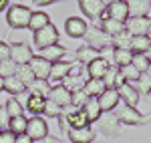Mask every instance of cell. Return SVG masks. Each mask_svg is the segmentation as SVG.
I'll return each mask as SVG.
<instances>
[{
	"label": "cell",
	"instance_id": "5b68a950",
	"mask_svg": "<svg viewBox=\"0 0 151 143\" xmlns=\"http://www.w3.org/2000/svg\"><path fill=\"white\" fill-rule=\"evenodd\" d=\"M87 81H89V77H87L85 67H83V65H75V67H73V71L63 79V83H60V85H63L67 91L75 93V91H83V87H85Z\"/></svg>",
	"mask_w": 151,
	"mask_h": 143
},
{
	"label": "cell",
	"instance_id": "7a4b0ae2",
	"mask_svg": "<svg viewBox=\"0 0 151 143\" xmlns=\"http://www.w3.org/2000/svg\"><path fill=\"white\" fill-rule=\"evenodd\" d=\"M30 14H32V10L28 6H24L20 2H14L6 8V22L12 30H22V28H28Z\"/></svg>",
	"mask_w": 151,
	"mask_h": 143
},
{
	"label": "cell",
	"instance_id": "603a6c76",
	"mask_svg": "<svg viewBox=\"0 0 151 143\" xmlns=\"http://www.w3.org/2000/svg\"><path fill=\"white\" fill-rule=\"evenodd\" d=\"M129 16H151V0H125Z\"/></svg>",
	"mask_w": 151,
	"mask_h": 143
},
{
	"label": "cell",
	"instance_id": "f1b7e54d",
	"mask_svg": "<svg viewBox=\"0 0 151 143\" xmlns=\"http://www.w3.org/2000/svg\"><path fill=\"white\" fill-rule=\"evenodd\" d=\"M50 83L48 81H40V79H36L35 83H30L28 87H26V93L28 95H38V97H48V93H50Z\"/></svg>",
	"mask_w": 151,
	"mask_h": 143
},
{
	"label": "cell",
	"instance_id": "ac0fdd59",
	"mask_svg": "<svg viewBox=\"0 0 151 143\" xmlns=\"http://www.w3.org/2000/svg\"><path fill=\"white\" fill-rule=\"evenodd\" d=\"M117 91H119V97H121V101H123L125 105H129V107H137V105H139L141 95L137 93V89L131 83H123Z\"/></svg>",
	"mask_w": 151,
	"mask_h": 143
},
{
	"label": "cell",
	"instance_id": "f6af8a7d",
	"mask_svg": "<svg viewBox=\"0 0 151 143\" xmlns=\"http://www.w3.org/2000/svg\"><path fill=\"white\" fill-rule=\"evenodd\" d=\"M38 8H45V6H50V4H57V2H70V0H32Z\"/></svg>",
	"mask_w": 151,
	"mask_h": 143
},
{
	"label": "cell",
	"instance_id": "7bdbcfd3",
	"mask_svg": "<svg viewBox=\"0 0 151 143\" xmlns=\"http://www.w3.org/2000/svg\"><path fill=\"white\" fill-rule=\"evenodd\" d=\"M6 59H10V45L0 40V60H6Z\"/></svg>",
	"mask_w": 151,
	"mask_h": 143
},
{
	"label": "cell",
	"instance_id": "d6a6232c",
	"mask_svg": "<svg viewBox=\"0 0 151 143\" xmlns=\"http://www.w3.org/2000/svg\"><path fill=\"white\" fill-rule=\"evenodd\" d=\"M133 87L137 89V93H139L141 97H147L151 95V77L147 75V73H143V75H139V79L133 83Z\"/></svg>",
	"mask_w": 151,
	"mask_h": 143
},
{
	"label": "cell",
	"instance_id": "ee69618b",
	"mask_svg": "<svg viewBox=\"0 0 151 143\" xmlns=\"http://www.w3.org/2000/svg\"><path fill=\"white\" fill-rule=\"evenodd\" d=\"M0 143H16V135L12 131H2L0 133Z\"/></svg>",
	"mask_w": 151,
	"mask_h": 143
},
{
	"label": "cell",
	"instance_id": "83f0119b",
	"mask_svg": "<svg viewBox=\"0 0 151 143\" xmlns=\"http://www.w3.org/2000/svg\"><path fill=\"white\" fill-rule=\"evenodd\" d=\"M103 91H105L103 79H89V81L85 83V87H83V93L87 97H93V99H97Z\"/></svg>",
	"mask_w": 151,
	"mask_h": 143
},
{
	"label": "cell",
	"instance_id": "f907efd6",
	"mask_svg": "<svg viewBox=\"0 0 151 143\" xmlns=\"http://www.w3.org/2000/svg\"><path fill=\"white\" fill-rule=\"evenodd\" d=\"M2 91H4V79L0 77V93H2Z\"/></svg>",
	"mask_w": 151,
	"mask_h": 143
},
{
	"label": "cell",
	"instance_id": "7402d4cb",
	"mask_svg": "<svg viewBox=\"0 0 151 143\" xmlns=\"http://www.w3.org/2000/svg\"><path fill=\"white\" fill-rule=\"evenodd\" d=\"M81 111L85 113V117H87V121H89V125H91V123H97L99 117L103 115V111H101V107H99V101L93 99V97H89V99L85 101V105L81 107Z\"/></svg>",
	"mask_w": 151,
	"mask_h": 143
},
{
	"label": "cell",
	"instance_id": "ffe728a7",
	"mask_svg": "<svg viewBox=\"0 0 151 143\" xmlns=\"http://www.w3.org/2000/svg\"><path fill=\"white\" fill-rule=\"evenodd\" d=\"M45 105H47V97L28 95V97H26V103H24V111H28L32 117H42V113H45Z\"/></svg>",
	"mask_w": 151,
	"mask_h": 143
},
{
	"label": "cell",
	"instance_id": "836d02e7",
	"mask_svg": "<svg viewBox=\"0 0 151 143\" xmlns=\"http://www.w3.org/2000/svg\"><path fill=\"white\" fill-rule=\"evenodd\" d=\"M99 26H101L109 36H115V34H119V32H123V30H125V24H123V22H117V20H113V18L103 20Z\"/></svg>",
	"mask_w": 151,
	"mask_h": 143
},
{
	"label": "cell",
	"instance_id": "4fadbf2b",
	"mask_svg": "<svg viewBox=\"0 0 151 143\" xmlns=\"http://www.w3.org/2000/svg\"><path fill=\"white\" fill-rule=\"evenodd\" d=\"M97 101H99V107H101L103 113H111L121 103V97H119V91L117 89H105L103 93L97 97Z\"/></svg>",
	"mask_w": 151,
	"mask_h": 143
},
{
	"label": "cell",
	"instance_id": "f5cc1de1",
	"mask_svg": "<svg viewBox=\"0 0 151 143\" xmlns=\"http://www.w3.org/2000/svg\"><path fill=\"white\" fill-rule=\"evenodd\" d=\"M145 55H147V57H149V60H151V47H149V50H147Z\"/></svg>",
	"mask_w": 151,
	"mask_h": 143
},
{
	"label": "cell",
	"instance_id": "484cf974",
	"mask_svg": "<svg viewBox=\"0 0 151 143\" xmlns=\"http://www.w3.org/2000/svg\"><path fill=\"white\" fill-rule=\"evenodd\" d=\"M131 60H133V52H131L129 48H113L111 63H113L115 67H119V69H121V67H127V65H131Z\"/></svg>",
	"mask_w": 151,
	"mask_h": 143
},
{
	"label": "cell",
	"instance_id": "d6986e66",
	"mask_svg": "<svg viewBox=\"0 0 151 143\" xmlns=\"http://www.w3.org/2000/svg\"><path fill=\"white\" fill-rule=\"evenodd\" d=\"M28 67L32 69V73H35L36 79H40V81H48V75H50V63L45 59H40V57H32L30 59V63H28Z\"/></svg>",
	"mask_w": 151,
	"mask_h": 143
},
{
	"label": "cell",
	"instance_id": "681fc988",
	"mask_svg": "<svg viewBox=\"0 0 151 143\" xmlns=\"http://www.w3.org/2000/svg\"><path fill=\"white\" fill-rule=\"evenodd\" d=\"M101 2H103L105 6H109V4H113V2H117V0H101Z\"/></svg>",
	"mask_w": 151,
	"mask_h": 143
},
{
	"label": "cell",
	"instance_id": "9c48e42d",
	"mask_svg": "<svg viewBox=\"0 0 151 143\" xmlns=\"http://www.w3.org/2000/svg\"><path fill=\"white\" fill-rule=\"evenodd\" d=\"M26 135L32 141H40L42 137L48 135V123L45 117H30L26 123Z\"/></svg>",
	"mask_w": 151,
	"mask_h": 143
},
{
	"label": "cell",
	"instance_id": "11a10c76",
	"mask_svg": "<svg viewBox=\"0 0 151 143\" xmlns=\"http://www.w3.org/2000/svg\"><path fill=\"white\" fill-rule=\"evenodd\" d=\"M0 133H2V129H0Z\"/></svg>",
	"mask_w": 151,
	"mask_h": 143
},
{
	"label": "cell",
	"instance_id": "e0dca14e",
	"mask_svg": "<svg viewBox=\"0 0 151 143\" xmlns=\"http://www.w3.org/2000/svg\"><path fill=\"white\" fill-rule=\"evenodd\" d=\"M107 14H109V18H113L117 22H127L129 20V8H127V2L125 0H117L113 4H109L107 6Z\"/></svg>",
	"mask_w": 151,
	"mask_h": 143
},
{
	"label": "cell",
	"instance_id": "7c38bea8",
	"mask_svg": "<svg viewBox=\"0 0 151 143\" xmlns=\"http://www.w3.org/2000/svg\"><path fill=\"white\" fill-rule=\"evenodd\" d=\"M109 69H111V60H107V57H103V55L97 57L95 60H91V63L85 67L89 79H103Z\"/></svg>",
	"mask_w": 151,
	"mask_h": 143
},
{
	"label": "cell",
	"instance_id": "ab89813d",
	"mask_svg": "<svg viewBox=\"0 0 151 143\" xmlns=\"http://www.w3.org/2000/svg\"><path fill=\"white\" fill-rule=\"evenodd\" d=\"M14 73H16V65H14V63H12L10 59L0 60V77H2V79L14 77Z\"/></svg>",
	"mask_w": 151,
	"mask_h": 143
},
{
	"label": "cell",
	"instance_id": "8992f818",
	"mask_svg": "<svg viewBox=\"0 0 151 143\" xmlns=\"http://www.w3.org/2000/svg\"><path fill=\"white\" fill-rule=\"evenodd\" d=\"M32 40H35V47H36V48L52 47V45H58V42H60V32H58L57 26L50 22L48 26L40 28V30H36Z\"/></svg>",
	"mask_w": 151,
	"mask_h": 143
},
{
	"label": "cell",
	"instance_id": "9a60e30c",
	"mask_svg": "<svg viewBox=\"0 0 151 143\" xmlns=\"http://www.w3.org/2000/svg\"><path fill=\"white\" fill-rule=\"evenodd\" d=\"M67 137H69L70 143H95L97 131L93 129V125H87L83 129H69Z\"/></svg>",
	"mask_w": 151,
	"mask_h": 143
},
{
	"label": "cell",
	"instance_id": "30bf717a",
	"mask_svg": "<svg viewBox=\"0 0 151 143\" xmlns=\"http://www.w3.org/2000/svg\"><path fill=\"white\" fill-rule=\"evenodd\" d=\"M151 26V16H129V20L125 22V30L131 36H141L147 34Z\"/></svg>",
	"mask_w": 151,
	"mask_h": 143
},
{
	"label": "cell",
	"instance_id": "1f68e13d",
	"mask_svg": "<svg viewBox=\"0 0 151 143\" xmlns=\"http://www.w3.org/2000/svg\"><path fill=\"white\" fill-rule=\"evenodd\" d=\"M4 109H6V113L12 117H20V115H24V105L20 103V99L18 97H8L6 99V103H4Z\"/></svg>",
	"mask_w": 151,
	"mask_h": 143
},
{
	"label": "cell",
	"instance_id": "e575fe53",
	"mask_svg": "<svg viewBox=\"0 0 151 143\" xmlns=\"http://www.w3.org/2000/svg\"><path fill=\"white\" fill-rule=\"evenodd\" d=\"M111 47L113 48H129L131 50V34H129L127 30H123L119 34L111 36Z\"/></svg>",
	"mask_w": 151,
	"mask_h": 143
},
{
	"label": "cell",
	"instance_id": "db71d44e",
	"mask_svg": "<svg viewBox=\"0 0 151 143\" xmlns=\"http://www.w3.org/2000/svg\"><path fill=\"white\" fill-rule=\"evenodd\" d=\"M147 75H149V77H151V65H149V69H147Z\"/></svg>",
	"mask_w": 151,
	"mask_h": 143
},
{
	"label": "cell",
	"instance_id": "8fae6325",
	"mask_svg": "<svg viewBox=\"0 0 151 143\" xmlns=\"http://www.w3.org/2000/svg\"><path fill=\"white\" fill-rule=\"evenodd\" d=\"M73 67H75V63H70V60H58V63H52L50 75H48V83H50V87L63 83V79L73 71Z\"/></svg>",
	"mask_w": 151,
	"mask_h": 143
},
{
	"label": "cell",
	"instance_id": "c3c4849f",
	"mask_svg": "<svg viewBox=\"0 0 151 143\" xmlns=\"http://www.w3.org/2000/svg\"><path fill=\"white\" fill-rule=\"evenodd\" d=\"M8 6H10V0H0V12H6Z\"/></svg>",
	"mask_w": 151,
	"mask_h": 143
},
{
	"label": "cell",
	"instance_id": "4dcf8cb0",
	"mask_svg": "<svg viewBox=\"0 0 151 143\" xmlns=\"http://www.w3.org/2000/svg\"><path fill=\"white\" fill-rule=\"evenodd\" d=\"M149 47H151V42L145 34L131 36V52H133V55H145V52L149 50Z\"/></svg>",
	"mask_w": 151,
	"mask_h": 143
},
{
	"label": "cell",
	"instance_id": "5bb4252c",
	"mask_svg": "<svg viewBox=\"0 0 151 143\" xmlns=\"http://www.w3.org/2000/svg\"><path fill=\"white\" fill-rule=\"evenodd\" d=\"M87 26H89V22L85 18H81V16H69L65 20V32L70 38H83L85 32H87Z\"/></svg>",
	"mask_w": 151,
	"mask_h": 143
},
{
	"label": "cell",
	"instance_id": "cb8c5ba5",
	"mask_svg": "<svg viewBox=\"0 0 151 143\" xmlns=\"http://www.w3.org/2000/svg\"><path fill=\"white\" fill-rule=\"evenodd\" d=\"M97 57H101V52L99 50H95L91 48L89 45H81V47L75 50V59H77V65H83V67H87L91 60H95Z\"/></svg>",
	"mask_w": 151,
	"mask_h": 143
},
{
	"label": "cell",
	"instance_id": "52a82bcc",
	"mask_svg": "<svg viewBox=\"0 0 151 143\" xmlns=\"http://www.w3.org/2000/svg\"><path fill=\"white\" fill-rule=\"evenodd\" d=\"M35 57V50L26 42H10V60L14 65H28Z\"/></svg>",
	"mask_w": 151,
	"mask_h": 143
},
{
	"label": "cell",
	"instance_id": "2e32d148",
	"mask_svg": "<svg viewBox=\"0 0 151 143\" xmlns=\"http://www.w3.org/2000/svg\"><path fill=\"white\" fill-rule=\"evenodd\" d=\"M69 50L63 47L60 42L58 45H52V47H45V48H38V52H36V57H40V59L48 60L50 65L52 63H58V60H63V57L67 55Z\"/></svg>",
	"mask_w": 151,
	"mask_h": 143
},
{
	"label": "cell",
	"instance_id": "d4e9b609",
	"mask_svg": "<svg viewBox=\"0 0 151 143\" xmlns=\"http://www.w3.org/2000/svg\"><path fill=\"white\" fill-rule=\"evenodd\" d=\"M48 24H50V16H48L47 12L32 10V14H30V22H28V30L36 32V30L45 28V26H48Z\"/></svg>",
	"mask_w": 151,
	"mask_h": 143
},
{
	"label": "cell",
	"instance_id": "f35d334b",
	"mask_svg": "<svg viewBox=\"0 0 151 143\" xmlns=\"http://www.w3.org/2000/svg\"><path fill=\"white\" fill-rule=\"evenodd\" d=\"M119 71H121V75H123V77H125V81H127V83H131V85H133L135 81H137V79H139V75H143V73H139L137 69H135V67H133V65L121 67Z\"/></svg>",
	"mask_w": 151,
	"mask_h": 143
},
{
	"label": "cell",
	"instance_id": "4316f807",
	"mask_svg": "<svg viewBox=\"0 0 151 143\" xmlns=\"http://www.w3.org/2000/svg\"><path fill=\"white\" fill-rule=\"evenodd\" d=\"M4 91H6L10 97L26 95V87H24L16 77H8V79H4Z\"/></svg>",
	"mask_w": 151,
	"mask_h": 143
},
{
	"label": "cell",
	"instance_id": "b9f144b4",
	"mask_svg": "<svg viewBox=\"0 0 151 143\" xmlns=\"http://www.w3.org/2000/svg\"><path fill=\"white\" fill-rule=\"evenodd\" d=\"M8 127H10V115L6 113L4 105H0V129L2 131H8Z\"/></svg>",
	"mask_w": 151,
	"mask_h": 143
},
{
	"label": "cell",
	"instance_id": "f546056e",
	"mask_svg": "<svg viewBox=\"0 0 151 143\" xmlns=\"http://www.w3.org/2000/svg\"><path fill=\"white\" fill-rule=\"evenodd\" d=\"M14 77H16L24 87H28L30 83H35V81H36L35 73H32V69H30L28 65H16V73H14Z\"/></svg>",
	"mask_w": 151,
	"mask_h": 143
},
{
	"label": "cell",
	"instance_id": "3957f363",
	"mask_svg": "<svg viewBox=\"0 0 151 143\" xmlns=\"http://www.w3.org/2000/svg\"><path fill=\"white\" fill-rule=\"evenodd\" d=\"M83 38H85V45H89L91 48L99 50V52H103L105 48L111 47V36L107 34L99 24H89Z\"/></svg>",
	"mask_w": 151,
	"mask_h": 143
},
{
	"label": "cell",
	"instance_id": "44dd1931",
	"mask_svg": "<svg viewBox=\"0 0 151 143\" xmlns=\"http://www.w3.org/2000/svg\"><path fill=\"white\" fill-rule=\"evenodd\" d=\"M48 99L55 101L60 109L70 107V91H67L63 85H55V87L50 89V93H48Z\"/></svg>",
	"mask_w": 151,
	"mask_h": 143
},
{
	"label": "cell",
	"instance_id": "ba28073f",
	"mask_svg": "<svg viewBox=\"0 0 151 143\" xmlns=\"http://www.w3.org/2000/svg\"><path fill=\"white\" fill-rule=\"evenodd\" d=\"M77 4H79L83 14L91 20V24H95V20H99L101 14L105 12V8H107L101 0H77Z\"/></svg>",
	"mask_w": 151,
	"mask_h": 143
},
{
	"label": "cell",
	"instance_id": "d590c367",
	"mask_svg": "<svg viewBox=\"0 0 151 143\" xmlns=\"http://www.w3.org/2000/svg\"><path fill=\"white\" fill-rule=\"evenodd\" d=\"M26 115H20V117H12L10 119V127H8V131H12L14 135H20V133H26Z\"/></svg>",
	"mask_w": 151,
	"mask_h": 143
},
{
	"label": "cell",
	"instance_id": "60d3db41",
	"mask_svg": "<svg viewBox=\"0 0 151 143\" xmlns=\"http://www.w3.org/2000/svg\"><path fill=\"white\" fill-rule=\"evenodd\" d=\"M115 77H117V67H115V65H111V69H109L107 75L103 77L105 89H115Z\"/></svg>",
	"mask_w": 151,
	"mask_h": 143
},
{
	"label": "cell",
	"instance_id": "8d00e7d4",
	"mask_svg": "<svg viewBox=\"0 0 151 143\" xmlns=\"http://www.w3.org/2000/svg\"><path fill=\"white\" fill-rule=\"evenodd\" d=\"M131 65L137 69L139 73H147V69H149L151 60L147 55H133V60H131Z\"/></svg>",
	"mask_w": 151,
	"mask_h": 143
},
{
	"label": "cell",
	"instance_id": "74e56055",
	"mask_svg": "<svg viewBox=\"0 0 151 143\" xmlns=\"http://www.w3.org/2000/svg\"><path fill=\"white\" fill-rule=\"evenodd\" d=\"M60 113H63V109L58 107L55 101H50V99L47 97V105H45V113H42V115L48 117V119H58V117H60Z\"/></svg>",
	"mask_w": 151,
	"mask_h": 143
},
{
	"label": "cell",
	"instance_id": "bcb514c9",
	"mask_svg": "<svg viewBox=\"0 0 151 143\" xmlns=\"http://www.w3.org/2000/svg\"><path fill=\"white\" fill-rule=\"evenodd\" d=\"M35 143H67V141H63L60 137H55V135H47V137H42L40 141H35Z\"/></svg>",
	"mask_w": 151,
	"mask_h": 143
},
{
	"label": "cell",
	"instance_id": "816d5d0a",
	"mask_svg": "<svg viewBox=\"0 0 151 143\" xmlns=\"http://www.w3.org/2000/svg\"><path fill=\"white\" fill-rule=\"evenodd\" d=\"M145 36L149 38V42H151V26H149V30H147V34H145Z\"/></svg>",
	"mask_w": 151,
	"mask_h": 143
},
{
	"label": "cell",
	"instance_id": "277c9868",
	"mask_svg": "<svg viewBox=\"0 0 151 143\" xmlns=\"http://www.w3.org/2000/svg\"><path fill=\"white\" fill-rule=\"evenodd\" d=\"M97 127H99V133H103L107 139H117L123 135V125L119 123L117 115L111 111V113H103L99 121H97Z\"/></svg>",
	"mask_w": 151,
	"mask_h": 143
},
{
	"label": "cell",
	"instance_id": "7dc6e473",
	"mask_svg": "<svg viewBox=\"0 0 151 143\" xmlns=\"http://www.w3.org/2000/svg\"><path fill=\"white\" fill-rule=\"evenodd\" d=\"M16 143H35L26 133H20V135H16Z\"/></svg>",
	"mask_w": 151,
	"mask_h": 143
},
{
	"label": "cell",
	"instance_id": "6da1fadb",
	"mask_svg": "<svg viewBox=\"0 0 151 143\" xmlns=\"http://www.w3.org/2000/svg\"><path fill=\"white\" fill-rule=\"evenodd\" d=\"M113 113L117 115L119 123L121 125H127V127H145V125L151 123V113L143 115L137 107H129L125 103H119Z\"/></svg>",
	"mask_w": 151,
	"mask_h": 143
}]
</instances>
